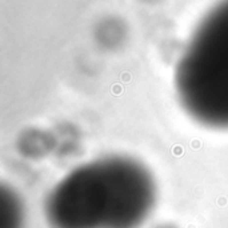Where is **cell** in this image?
<instances>
[{"instance_id": "cell-1", "label": "cell", "mask_w": 228, "mask_h": 228, "mask_svg": "<svg viewBox=\"0 0 228 228\" xmlns=\"http://www.w3.org/2000/svg\"><path fill=\"white\" fill-rule=\"evenodd\" d=\"M158 187L147 167L105 156L76 167L47 195L51 228H140L152 213Z\"/></svg>"}, {"instance_id": "cell-3", "label": "cell", "mask_w": 228, "mask_h": 228, "mask_svg": "<svg viewBox=\"0 0 228 228\" xmlns=\"http://www.w3.org/2000/svg\"><path fill=\"white\" fill-rule=\"evenodd\" d=\"M23 203L15 191L3 187L0 191V228H23Z\"/></svg>"}, {"instance_id": "cell-4", "label": "cell", "mask_w": 228, "mask_h": 228, "mask_svg": "<svg viewBox=\"0 0 228 228\" xmlns=\"http://www.w3.org/2000/svg\"><path fill=\"white\" fill-rule=\"evenodd\" d=\"M155 228H176L175 225H171V224H163V225H158Z\"/></svg>"}, {"instance_id": "cell-2", "label": "cell", "mask_w": 228, "mask_h": 228, "mask_svg": "<svg viewBox=\"0 0 228 228\" xmlns=\"http://www.w3.org/2000/svg\"><path fill=\"white\" fill-rule=\"evenodd\" d=\"M175 89L196 123L228 129V0L197 24L175 67Z\"/></svg>"}]
</instances>
